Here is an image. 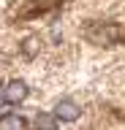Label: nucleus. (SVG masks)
<instances>
[{
  "mask_svg": "<svg viewBox=\"0 0 125 130\" xmlns=\"http://www.w3.org/2000/svg\"><path fill=\"white\" fill-rule=\"evenodd\" d=\"M84 35L90 43H98V46H114V43H122L125 41V27L117 22H90L84 27Z\"/></svg>",
  "mask_w": 125,
  "mask_h": 130,
  "instance_id": "obj_1",
  "label": "nucleus"
},
{
  "mask_svg": "<svg viewBox=\"0 0 125 130\" xmlns=\"http://www.w3.org/2000/svg\"><path fill=\"white\" fill-rule=\"evenodd\" d=\"M79 114H82V108H79L71 98H63V100H57V106H54V117H57L60 122H76Z\"/></svg>",
  "mask_w": 125,
  "mask_h": 130,
  "instance_id": "obj_2",
  "label": "nucleus"
},
{
  "mask_svg": "<svg viewBox=\"0 0 125 130\" xmlns=\"http://www.w3.org/2000/svg\"><path fill=\"white\" fill-rule=\"evenodd\" d=\"M27 84L25 81H19V79H14V81H8L6 84V103H22L27 98Z\"/></svg>",
  "mask_w": 125,
  "mask_h": 130,
  "instance_id": "obj_3",
  "label": "nucleus"
},
{
  "mask_svg": "<svg viewBox=\"0 0 125 130\" xmlns=\"http://www.w3.org/2000/svg\"><path fill=\"white\" fill-rule=\"evenodd\" d=\"M35 130H57V117L49 111L35 114Z\"/></svg>",
  "mask_w": 125,
  "mask_h": 130,
  "instance_id": "obj_4",
  "label": "nucleus"
},
{
  "mask_svg": "<svg viewBox=\"0 0 125 130\" xmlns=\"http://www.w3.org/2000/svg\"><path fill=\"white\" fill-rule=\"evenodd\" d=\"M0 130H25V119L17 114H6L0 117Z\"/></svg>",
  "mask_w": 125,
  "mask_h": 130,
  "instance_id": "obj_5",
  "label": "nucleus"
},
{
  "mask_svg": "<svg viewBox=\"0 0 125 130\" xmlns=\"http://www.w3.org/2000/svg\"><path fill=\"white\" fill-rule=\"evenodd\" d=\"M49 6L52 3H27V6L19 11V19H27V16H33V14H44Z\"/></svg>",
  "mask_w": 125,
  "mask_h": 130,
  "instance_id": "obj_6",
  "label": "nucleus"
},
{
  "mask_svg": "<svg viewBox=\"0 0 125 130\" xmlns=\"http://www.w3.org/2000/svg\"><path fill=\"white\" fill-rule=\"evenodd\" d=\"M38 46H41V41H38V38H27L22 49H25V54H27V57H33L35 52H38Z\"/></svg>",
  "mask_w": 125,
  "mask_h": 130,
  "instance_id": "obj_7",
  "label": "nucleus"
},
{
  "mask_svg": "<svg viewBox=\"0 0 125 130\" xmlns=\"http://www.w3.org/2000/svg\"><path fill=\"white\" fill-rule=\"evenodd\" d=\"M6 103V87H0V106Z\"/></svg>",
  "mask_w": 125,
  "mask_h": 130,
  "instance_id": "obj_8",
  "label": "nucleus"
}]
</instances>
